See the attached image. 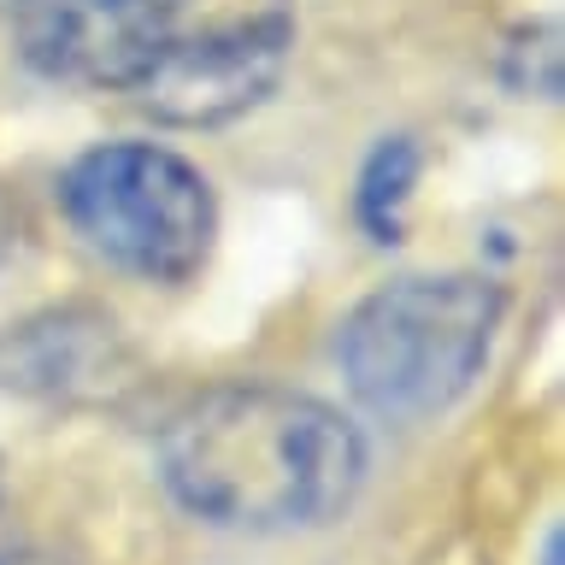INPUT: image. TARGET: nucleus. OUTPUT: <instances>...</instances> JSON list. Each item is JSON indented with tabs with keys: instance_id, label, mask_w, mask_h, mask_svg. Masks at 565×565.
<instances>
[{
	"instance_id": "f257e3e1",
	"label": "nucleus",
	"mask_w": 565,
	"mask_h": 565,
	"mask_svg": "<svg viewBox=\"0 0 565 565\" xmlns=\"http://www.w3.org/2000/svg\"><path fill=\"white\" fill-rule=\"evenodd\" d=\"M18 42L42 77L124 88L166 124H224L282 77L295 0H24Z\"/></svg>"
},
{
	"instance_id": "f03ea898",
	"label": "nucleus",
	"mask_w": 565,
	"mask_h": 565,
	"mask_svg": "<svg viewBox=\"0 0 565 565\" xmlns=\"http://www.w3.org/2000/svg\"><path fill=\"white\" fill-rule=\"evenodd\" d=\"M159 471L194 519L218 530H300L353 501L365 441L312 395L236 383L166 424Z\"/></svg>"
},
{
	"instance_id": "7ed1b4c3",
	"label": "nucleus",
	"mask_w": 565,
	"mask_h": 565,
	"mask_svg": "<svg viewBox=\"0 0 565 565\" xmlns=\"http://www.w3.org/2000/svg\"><path fill=\"white\" fill-rule=\"evenodd\" d=\"M501 295L483 277H401L342 324V377L371 413L430 418L489 360Z\"/></svg>"
},
{
	"instance_id": "20e7f679",
	"label": "nucleus",
	"mask_w": 565,
	"mask_h": 565,
	"mask_svg": "<svg viewBox=\"0 0 565 565\" xmlns=\"http://www.w3.org/2000/svg\"><path fill=\"white\" fill-rule=\"evenodd\" d=\"M71 230L141 282H183L212 254L206 177L148 141H106L65 171Z\"/></svg>"
},
{
	"instance_id": "39448f33",
	"label": "nucleus",
	"mask_w": 565,
	"mask_h": 565,
	"mask_svg": "<svg viewBox=\"0 0 565 565\" xmlns=\"http://www.w3.org/2000/svg\"><path fill=\"white\" fill-rule=\"evenodd\" d=\"M18 348L24 353L7 371L30 388H83L113 371V324H100V318H42V324H24Z\"/></svg>"
},
{
	"instance_id": "423d86ee",
	"label": "nucleus",
	"mask_w": 565,
	"mask_h": 565,
	"mask_svg": "<svg viewBox=\"0 0 565 565\" xmlns=\"http://www.w3.org/2000/svg\"><path fill=\"white\" fill-rule=\"evenodd\" d=\"M413 171H418L413 141H383L371 153V166L360 177V218L377 242L401 236V206H406V189H413Z\"/></svg>"
},
{
	"instance_id": "0eeeda50",
	"label": "nucleus",
	"mask_w": 565,
	"mask_h": 565,
	"mask_svg": "<svg viewBox=\"0 0 565 565\" xmlns=\"http://www.w3.org/2000/svg\"><path fill=\"white\" fill-rule=\"evenodd\" d=\"M12 247H18V218H12V212H7V201H0V271H7Z\"/></svg>"
},
{
	"instance_id": "6e6552de",
	"label": "nucleus",
	"mask_w": 565,
	"mask_h": 565,
	"mask_svg": "<svg viewBox=\"0 0 565 565\" xmlns=\"http://www.w3.org/2000/svg\"><path fill=\"white\" fill-rule=\"evenodd\" d=\"M0 565H65V559H53V554H30V547H24V554H0Z\"/></svg>"
}]
</instances>
